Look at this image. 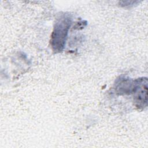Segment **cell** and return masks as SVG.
Instances as JSON below:
<instances>
[{
	"instance_id": "6da1fadb",
	"label": "cell",
	"mask_w": 148,
	"mask_h": 148,
	"mask_svg": "<svg viewBox=\"0 0 148 148\" xmlns=\"http://www.w3.org/2000/svg\"><path fill=\"white\" fill-rule=\"evenodd\" d=\"M71 24L72 19L67 14L62 15L56 22L50 40L51 47L55 53L63 50Z\"/></svg>"
}]
</instances>
